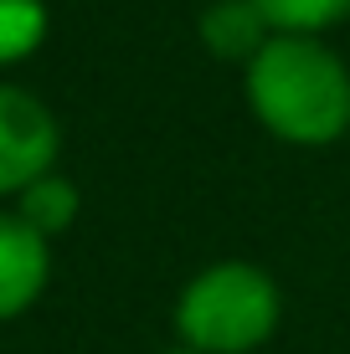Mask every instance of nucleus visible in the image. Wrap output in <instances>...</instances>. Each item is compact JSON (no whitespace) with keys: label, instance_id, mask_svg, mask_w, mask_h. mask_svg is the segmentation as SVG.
I'll return each instance as SVG.
<instances>
[{"label":"nucleus","instance_id":"9","mask_svg":"<svg viewBox=\"0 0 350 354\" xmlns=\"http://www.w3.org/2000/svg\"><path fill=\"white\" fill-rule=\"evenodd\" d=\"M165 354H196V349H180V344H175V349H165Z\"/></svg>","mask_w":350,"mask_h":354},{"label":"nucleus","instance_id":"8","mask_svg":"<svg viewBox=\"0 0 350 354\" xmlns=\"http://www.w3.org/2000/svg\"><path fill=\"white\" fill-rule=\"evenodd\" d=\"M258 6L273 21V31L288 36H324L350 16V0H258Z\"/></svg>","mask_w":350,"mask_h":354},{"label":"nucleus","instance_id":"1","mask_svg":"<svg viewBox=\"0 0 350 354\" xmlns=\"http://www.w3.org/2000/svg\"><path fill=\"white\" fill-rule=\"evenodd\" d=\"M247 108L273 139L324 149L350 133V67L324 36L279 31L247 62Z\"/></svg>","mask_w":350,"mask_h":354},{"label":"nucleus","instance_id":"2","mask_svg":"<svg viewBox=\"0 0 350 354\" xmlns=\"http://www.w3.org/2000/svg\"><path fill=\"white\" fill-rule=\"evenodd\" d=\"M175 339L196 354H258L283 324V288L258 262H211L180 288Z\"/></svg>","mask_w":350,"mask_h":354},{"label":"nucleus","instance_id":"5","mask_svg":"<svg viewBox=\"0 0 350 354\" xmlns=\"http://www.w3.org/2000/svg\"><path fill=\"white\" fill-rule=\"evenodd\" d=\"M196 36L216 62H243L247 67L279 31L263 16L258 0H211V6L201 10V21H196Z\"/></svg>","mask_w":350,"mask_h":354},{"label":"nucleus","instance_id":"7","mask_svg":"<svg viewBox=\"0 0 350 354\" xmlns=\"http://www.w3.org/2000/svg\"><path fill=\"white\" fill-rule=\"evenodd\" d=\"M46 26L52 16L42 0H0V67H21L26 57L42 52Z\"/></svg>","mask_w":350,"mask_h":354},{"label":"nucleus","instance_id":"6","mask_svg":"<svg viewBox=\"0 0 350 354\" xmlns=\"http://www.w3.org/2000/svg\"><path fill=\"white\" fill-rule=\"evenodd\" d=\"M10 211H16L26 226H36L46 241H57L62 231H72V221H78V211H82V190L72 185L62 169H52V175L31 180V185L21 190L16 201H10Z\"/></svg>","mask_w":350,"mask_h":354},{"label":"nucleus","instance_id":"3","mask_svg":"<svg viewBox=\"0 0 350 354\" xmlns=\"http://www.w3.org/2000/svg\"><path fill=\"white\" fill-rule=\"evenodd\" d=\"M62 160V124L31 88L0 77V201H16L31 180Z\"/></svg>","mask_w":350,"mask_h":354},{"label":"nucleus","instance_id":"4","mask_svg":"<svg viewBox=\"0 0 350 354\" xmlns=\"http://www.w3.org/2000/svg\"><path fill=\"white\" fill-rule=\"evenodd\" d=\"M52 283V241L0 205V324H16Z\"/></svg>","mask_w":350,"mask_h":354}]
</instances>
